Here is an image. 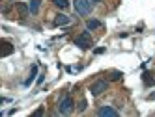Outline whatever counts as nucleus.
<instances>
[{
	"label": "nucleus",
	"instance_id": "f257e3e1",
	"mask_svg": "<svg viewBox=\"0 0 155 117\" xmlns=\"http://www.w3.org/2000/svg\"><path fill=\"white\" fill-rule=\"evenodd\" d=\"M73 2H75V11L81 17L90 15V11H92V2L90 0H73Z\"/></svg>",
	"mask_w": 155,
	"mask_h": 117
},
{
	"label": "nucleus",
	"instance_id": "f03ea898",
	"mask_svg": "<svg viewBox=\"0 0 155 117\" xmlns=\"http://www.w3.org/2000/svg\"><path fill=\"white\" fill-rule=\"evenodd\" d=\"M73 106H75L73 99L69 97V95H65V97L60 100V104H58V112H60L62 115H69V113L73 112Z\"/></svg>",
	"mask_w": 155,
	"mask_h": 117
},
{
	"label": "nucleus",
	"instance_id": "7ed1b4c3",
	"mask_svg": "<svg viewBox=\"0 0 155 117\" xmlns=\"http://www.w3.org/2000/svg\"><path fill=\"white\" fill-rule=\"evenodd\" d=\"M75 45L79 47V48H82V50H86V48H90L92 47V37H90V30H86V32H82V34L75 39Z\"/></svg>",
	"mask_w": 155,
	"mask_h": 117
},
{
	"label": "nucleus",
	"instance_id": "20e7f679",
	"mask_svg": "<svg viewBox=\"0 0 155 117\" xmlns=\"http://www.w3.org/2000/svg\"><path fill=\"white\" fill-rule=\"evenodd\" d=\"M107 88H108V82H107V80H97L95 84H92L90 93L94 95V97H99L103 91H107Z\"/></svg>",
	"mask_w": 155,
	"mask_h": 117
},
{
	"label": "nucleus",
	"instance_id": "39448f33",
	"mask_svg": "<svg viewBox=\"0 0 155 117\" xmlns=\"http://www.w3.org/2000/svg\"><path fill=\"white\" fill-rule=\"evenodd\" d=\"M97 115L99 117H118V110H114L112 106H101L97 110Z\"/></svg>",
	"mask_w": 155,
	"mask_h": 117
},
{
	"label": "nucleus",
	"instance_id": "423d86ee",
	"mask_svg": "<svg viewBox=\"0 0 155 117\" xmlns=\"http://www.w3.org/2000/svg\"><path fill=\"white\" fill-rule=\"evenodd\" d=\"M71 23V17L64 15V13H58L56 19H54V26H68Z\"/></svg>",
	"mask_w": 155,
	"mask_h": 117
},
{
	"label": "nucleus",
	"instance_id": "0eeeda50",
	"mask_svg": "<svg viewBox=\"0 0 155 117\" xmlns=\"http://www.w3.org/2000/svg\"><path fill=\"white\" fill-rule=\"evenodd\" d=\"M103 24H101V20H97V19H90V20H88V23H86V30H97V28H101Z\"/></svg>",
	"mask_w": 155,
	"mask_h": 117
},
{
	"label": "nucleus",
	"instance_id": "6e6552de",
	"mask_svg": "<svg viewBox=\"0 0 155 117\" xmlns=\"http://www.w3.org/2000/svg\"><path fill=\"white\" fill-rule=\"evenodd\" d=\"M17 11L23 15V17H26V15L30 13V6H26V4H23V2H19V4H17Z\"/></svg>",
	"mask_w": 155,
	"mask_h": 117
},
{
	"label": "nucleus",
	"instance_id": "1a4fd4ad",
	"mask_svg": "<svg viewBox=\"0 0 155 117\" xmlns=\"http://www.w3.org/2000/svg\"><path fill=\"white\" fill-rule=\"evenodd\" d=\"M39 2H41V0H30V13L32 15H36L38 11H39Z\"/></svg>",
	"mask_w": 155,
	"mask_h": 117
},
{
	"label": "nucleus",
	"instance_id": "9d476101",
	"mask_svg": "<svg viewBox=\"0 0 155 117\" xmlns=\"http://www.w3.org/2000/svg\"><path fill=\"white\" fill-rule=\"evenodd\" d=\"M52 4L58 9H68L69 8V0H52Z\"/></svg>",
	"mask_w": 155,
	"mask_h": 117
},
{
	"label": "nucleus",
	"instance_id": "9b49d317",
	"mask_svg": "<svg viewBox=\"0 0 155 117\" xmlns=\"http://www.w3.org/2000/svg\"><path fill=\"white\" fill-rule=\"evenodd\" d=\"M4 50H2V58H6V56H9L13 52V47H12V43H8V41H4Z\"/></svg>",
	"mask_w": 155,
	"mask_h": 117
},
{
	"label": "nucleus",
	"instance_id": "f8f14e48",
	"mask_svg": "<svg viewBox=\"0 0 155 117\" xmlns=\"http://www.w3.org/2000/svg\"><path fill=\"white\" fill-rule=\"evenodd\" d=\"M34 76H38V65H32V72H30V78H28V80L25 82V86H26V88L30 86L32 82H34Z\"/></svg>",
	"mask_w": 155,
	"mask_h": 117
},
{
	"label": "nucleus",
	"instance_id": "ddd939ff",
	"mask_svg": "<svg viewBox=\"0 0 155 117\" xmlns=\"http://www.w3.org/2000/svg\"><path fill=\"white\" fill-rule=\"evenodd\" d=\"M121 76H124V74H121L120 71H112V72H110V80H120Z\"/></svg>",
	"mask_w": 155,
	"mask_h": 117
},
{
	"label": "nucleus",
	"instance_id": "4468645a",
	"mask_svg": "<svg viewBox=\"0 0 155 117\" xmlns=\"http://www.w3.org/2000/svg\"><path fill=\"white\" fill-rule=\"evenodd\" d=\"M150 74H144V84H146V86H153L155 84V78H148Z\"/></svg>",
	"mask_w": 155,
	"mask_h": 117
},
{
	"label": "nucleus",
	"instance_id": "2eb2a0df",
	"mask_svg": "<svg viewBox=\"0 0 155 117\" xmlns=\"http://www.w3.org/2000/svg\"><path fill=\"white\" fill-rule=\"evenodd\" d=\"M88 108V102L86 100H81V104H79V112H84Z\"/></svg>",
	"mask_w": 155,
	"mask_h": 117
},
{
	"label": "nucleus",
	"instance_id": "dca6fc26",
	"mask_svg": "<svg viewBox=\"0 0 155 117\" xmlns=\"http://www.w3.org/2000/svg\"><path fill=\"white\" fill-rule=\"evenodd\" d=\"M105 52V47H101V48H95V54H103Z\"/></svg>",
	"mask_w": 155,
	"mask_h": 117
},
{
	"label": "nucleus",
	"instance_id": "f3484780",
	"mask_svg": "<svg viewBox=\"0 0 155 117\" xmlns=\"http://www.w3.org/2000/svg\"><path fill=\"white\" fill-rule=\"evenodd\" d=\"M43 76H45V74H39V78H38V86H41V84H43Z\"/></svg>",
	"mask_w": 155,
	"mask_h": 117
},
{
	"label": "nucleus",
	"instance_id": "a211bd4d",
	"mask_svg": "<svg viewBox=\"0 0 155 117\" xmlns=\"http://www.w3.org/2000/svg\"><path fill=\"white\" fill-rule=\"evenodd\" d=\"M34 115H43V108H38V110L34 112Z\"/></svg>",
	"mask_w": 155,
	"mask_h": 117
},
{
	"label": "nucleus",
	"instance_id": "6ab92c4d",
	"mask_svg": "<svg viewBox=\"0 0 155 117\" xmlns=\"http://www.w3.org/2000/svg\"><path fill=\"white\" fill-rule=\"evenodd\" d=\"M148 100H155V91H153V93H150V95H148Z\"/></svg>",
	"mask_w": 155,
	"mask_h": 117
},
{
	"label": "nucleus",
	"instance_id": "aec40b11",
	"mask_svg": "<svg viewBox=\"0 0 155 117\" xmlns=\"http://www.w3.org/2000/svg\"><path fill=\"white\" fill-rule=\"evenodd\" d=\"M90 2H92V4H99V2H101V0H90Z\"/></svg>",
	"mask_w": 155,
	"mask_h": 117
}]
</instances>
